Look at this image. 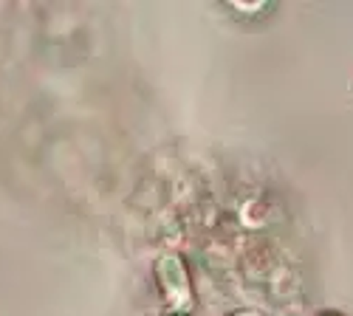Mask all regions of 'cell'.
I'll use <instances>...</instances> for the list:
<instances>
[{
  "mask_svg": "<svg viewBox=\"0 0 353 316\" xmlns=\"http://www.w3.org/2000/svg\"><path fill=\"white\" fill-rule=\"evenodd\" d=\"M159 280H161V288L167 294V302L170 308L175 310H181L190 305V282H187V271L181 266L179 257H161L159 260Z\"/></svg>",
  "mask_w": 353,
  "mask_h": 316,
  "instance_id": "6da1fadb",
  "label": "cell"
},
{
  "mask_svg": "<svg viewBox=\"0 0 353 316\" xmlns=\"http://www.w3.org/2000/svg\"><path fill=\"white\" fill-rule=\"evenodd\" d=\"M328 316H336V313H328Z\"/></svg>",
  "mask_w": 353,
  "mask_h": 316,
  "instance_id": "7a4b0ae2",
  "label": "cell"
}]
</instances>
